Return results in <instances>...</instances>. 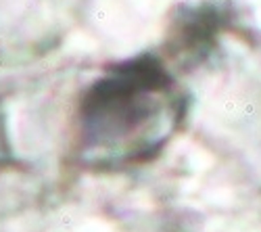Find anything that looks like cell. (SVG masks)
I'll list each match as a JSON object with an SVG mask.
<instances>
[{
  "instance_id": "6da1fadb",
  "label": "cell",
  "mask_w": 261,
  "mask_h": 232,
  "mask_svg": "<svg viewBox=\"0 0 261 232\" xmlns=\"http://www.w3.org/2000/svg\"><path fill=\"white\" fill-rule=\"evenodd\" d=\"M178 119L169 75L150 55L111 67L80 103V153L98 165L148 159Z\"/></svg>"
}]
</instances>
